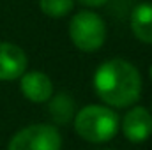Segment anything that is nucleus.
<instances>
[{
    "instance_id": "obj_6",
    "label": "nucleus",
    "mask_w": 152,
    "mask_h": 150,
    "mask_svg": "<svg viewBox=\"0 0 152 150\" xmlns=\"http://www.w3.org/2000/svg\"><path fill=\"white\" fill-rule=\"evenodd\" d=\"M27 71L25 51L12 42H0V81H12Z\"/></svg>"
},
{
    "instance_id": "obj_4",
    "label": "nucleus",
    "mask_w": 152,
    "mask_h": 150,
    "mask_svg": "<svg viewBox=\"0 0 152 150\" xmlns=\"http://www.w3.org/2000/svg\"><path fill=\"white\" fill-rule=\"evenodd\" d=\"M62 136L48 124H34L18 131L9 141L7 150H60Z\"/></svg>"
},
{
    "instance_id": "obj_5",
    "label": "nucleus",
    "mask_w": 152,
    "mask_h": 150,
    "mask_svg": "<svg viewBox=\"0 0 152 150\" xmlns=\"http://www.w3.org/2000/svg\"><path fill=\"white\" fill-rule=\"evenodd\" d=\"M122 133L133 143H142L152 134V115L143 106H134L124 115Z\"/></svg>"
},
{
    "instance_id": "obj_2",
    "label": "nucleus",
    "mask_w": 152,
    "mask_h": 150,
    "mask_svg": "<svg viewBox=\"0 0 152 150\" xmlns=\"http://www.w3.org/2000/svg\"><path fill=\"white\" fill-rule=\"evenodd\" d=\"M118 129V118L113 110L90 104L75 115V131L85 141L104 143L112 140Z\"/></svg>"
},
{
    "instance_id": "obj_11",
    "label": "nucleus",
    "mask_w": 152,
    "mask_h": 150,
    "mask_svg": "<svg viewBox=\"0 0 152 150\" xmlns=\"http://www.w3.org/2000/svg\"><path fill=\"white\" fill-rule=\"evenodd\" d=\"M81 5H88V7H99L103 4H106L108 0H78Z\"/></svg>"
},
{
    "instance_id": "obj_10",
    "label": "nucleus",
    "mask_w": 152,
    "mask_h": 150,
    "mask_svg": "<svg viewBox=\"0 0 152 150\" xmlns=\"http://www.w3.org/2000/svg\"><path fill=\"white\" fill-rule=\"evenodd\" d=\"M39 5L46 16L58 20V18L67 16L73 11L75 2L73 0H39Z\"/></svg>"
},
{
    "instance_id": "obj_1",
    "label": "nucleus",
    "mask_w": 152,
    "mask_h": 150,
    "mask_svg": "<svg viewBox=\"0 0 152 150\" xmlns=\"http://www.w3.org/2000/svg\"><path fill=\"white\" fill-rule=\"evenodd\" d=\"M97 95L113 108H127L140 99L142 76L138 69L122 58H112L101 64L94 74Z\"/></svg>"
},
{
    "instance_id": "obj_12",
    "label": "nucleus",
    "mask_w": 152,
    "mask_h": 150,
    "mask_svg": "<svg viewBox=\"0 0 152 150\" xmlns=\"http://www.w3.org/2000/svg\"><path fill=\"white\" fill-rule=\"evenodd\" d=\"M151 81H152V66H151Z\"/></svg>"
},
{
    "instance_id": "obj_3",
    "label": "nucleus",
    "mask_w": 152,
    "mask_h": 150,
    "mask_svg": "<svg viewBox=\"0 0 152 150\" xmlns=\"http://www.w3.org/2000/svg\"><path fill=\"white\" fill-rule=\"evenodd\" d=\"M69 36L78 50L81 51H96L104 44L106 25L104 20L90 11L76 12L69 23Z\"/></svg>"
},
{
    "instance_id": "obj_8",
    "label": "nucleus",
    "mask_w": 152,
    "mask_h": 150,
    "mask_svg": "<svg viewBox=\"0 0 152 150\" xmlns=\"http://www.w3.org/2000/svg\"><path fill=\"white\" fill-rule=\"evenodd\" d=\"M131 30L134 37L145 44H152V4H140L131 16Z\"/></svg>"
},
{
    "instance_id": "obj_9",
    "label": "nucleus",
    "mask_w": 152,
    "mask_h": 150,
    "mask_svg": "<svg viewBox=\"0 0 152 150\" xmlns=\"http://www.w3.org/2000/svg\"><path fill=\"white\" fill-rule=\"evenodd\" d=\"M48 110L57 124H67L75 118V101L69 94H57L48 99Z\"/></svg>"
},
{
    "instance_id": "obj_7",
    "label": "nucleus",
    "mask_w": 152,
    "mask_h": 150,
    "mask_svg": "<svg viewBox=\"0 0 152 150\" xmlns=\"http://www.w3.org/2000/svg\"><path fill=\"white\" fill-rule=\"evenodd\" d=\"M23 95L32 103H46L53 94V83L41 71L23 73L20 81Z\"/></svg>"
}]
</instances>
